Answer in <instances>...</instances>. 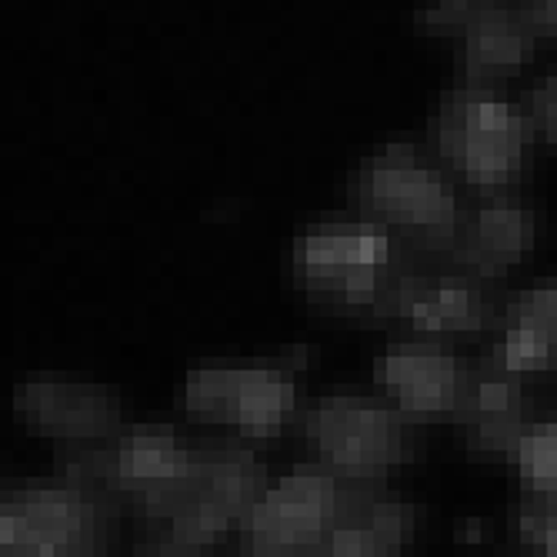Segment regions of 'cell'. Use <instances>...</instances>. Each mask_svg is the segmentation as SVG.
Segmentation results:
<instances>
[{"mask_svg":"<svg viewBox=\"0 0 557 557\" xmlns=\"http://www.w3.org/2000/svg\"><path fill=\"white\" fill-rule=\"evenodd\" d=\"M471 377V364L441 341H404L374 358V384L394 397V408L411 421L454 418Z\"/></svg>","mask_w":557,"mask_h":557,"instance_id":"10","label":"cell"},{"mask_svg":"<svg viewBox=\"0 0 557 557\" xmlns=\"http://www.w3.org/2000/svg\"><path fill=\"white\" fill-rule=\"evenodd\" d=\"M414 424L394 404L361 394H324L300 414V434L318 450V465L354 484H374L411 461Z\"/></svg>","mask_w":557,"mask_h":557,"instance_id":"4","label":"cell"},{"mask_svg":"<svg viewBox=\"0 0 557 557\" xmlns=\"http://www.w3.org/2000/svg\"><path fill=\"white\" fill-rule=\"evenodd\" d=\"M534 244L537 214L528 200L515 194H491L471 218H465L450 258L461 271L481 281H497L508 277L531 255Z\"/></svg>","mask_w":557,"mask_h":557,"instance_id":"14","label":"cell"},{"mask_svg":"<svg viewBox=\"0 0 557 557\" xmlns=\"http://www.w3.org/2000/svg\"><path fill=\"white\" fill-rule=\"evenodd\" d=\"M408 271V244L364 218L311 224L290 247L294 284L324 308L347 314L387 318Z\"/></svg>","mask_w":557,"mask_h":557,"instance_id":"1","label":"cell"},{"mask_svg":"<svg viewBox=\"0 0 557 557\" xmlns=\"http://www.w3.org/2000/svg\"><path fill=\"white\" fill-rule=\"evenodd\" d=\"M387 318L414 337L441 341L458 334H478L491 324L494 314L484 281L458 268L441 274L408 271L394 290Z\"/></svg>","mask_w":557,"mask_h":557,"instance_id":"11","label":"cell"},{"mask_svg":"<svg viewBox=\"0 0 557 557\" xmlns=\"http://www.w3.org/2000/svg\"><path fill=\"white\" fill-rule=\"evenodd\" d=\"M511 8L508 0H434L414 14V30L428 37H465L478 21Z\"/></svg>","mask_w":557,"mask_h":557,"instance_id":"18","label":"cell"},{"mask_svg":"<svg viewBox=\"0 0 557 557\" xmlns=\"http://www.w3.org/2000/svg\"><path fill=\"white\" fill-rule=\"evenodd\" d=\"M528 117H531L534 137L557 147V67L528 94Z\"/></svg>","mask_w":557,"mask_h":557,"instance_id":"20","label":"cell"},{"mask_svg":"<svg viewBox=\"0 0 557 557\" xmlns=\"http://www.w3.org/2000/svg\"><path fill=\"white\" fill-rule=\"evenodd\" d=\"M197 447L171 428L144 424L94 447L97 487L124 497L150 521H168L194 481Z\"/></svg>","mask_w":557,"mask_h":557,"instance_id":"7","label":"cell"},{"mask_svg":"<svg viewBox=\"0 0 557 557\" xmlns=\"http://www.w3.org/2000/svg\"><path fill=\"white\" fill-rule=\"evenodd\" d=\"M494 361L521 381L557 371V277L534 281L508 304Z\"/></svg>","mask_w":557,"mask_h":557,"instance_id":"15","label":"cell"},{"mask_svg":"<svg viewBox=\"0 0 557 557\" xmlns=\"http://www.w3.org/2000/svg\"><path fill=\"white\" fill-rule=\"evenodd\" d=\"M450 421L474 458L511 461L515 447L537 418L521 377H515L494 358H487L478 368H471L461 408Z\"/></svg>","mask_w":557,"mask_h":557,"instance_id":"12","label":"cell"},{"mask_svg":"<svg viewBox=\"0 0 557 557\" xmlns=\"http://www.w3.org/2000/svg\"><path fill=\"white\" fill-rule=\"evenodd\" d=\"M111 494L54 478L4 494L0 550L4 557H100L108 544Z\"/></svg>","mask_w":557,"mask_h":557,"instance_id":"5","label":"cell"},{"mask_svg":"<svg viewBox=\"0 0 557 557\" xmlns=\"http://www.w3.org/2000/svg\"><path fill=\"white\" fill-rule=\"evenodd\" d=\"M21 424L64 447L108 444L121 434V404L114 391L74 377H27L14 387Z\"/></svg>","mask_w":557,"mask_h":557,"instance_id":"9","label":"cell"},{"mask_svg":"<svg viewBox=\"0 0 557 557\" xmlns=\"http://www.w3.org/2000/svg\"><path fill=\"white\" fill-rule=\"evenodd\" d=\"M518 534L531 557H557V497H531L518 518Z\"/></svg>","mask_w":557,"mask_h":557,"instance_id":"19","label":"cell"},{"mask_svg":"<svg viewBox=\"0 0 557 557\" xmlns=\"http://www.w3.org/2000/svg\"><path fill=\"white\" fill-rule=\"evenodd\" d=\"M227 557H264V554H258V550H247V547H237L234 554H227Z\"/></svg>","mask_w":557,"mask_h":557,"instance_id":"23","label":"cell"},{"mask_svg":"<svg viewBox=\"0 0 557 557\" xmlns=\"http://www.w3.org/2000/svg\"><path fill=\"white\" fill-rule=\"evenodd\" d=\"M287 361H208L184 377V411L247 441L277 437L297 418V377Z\"/></svg>","mask_w":557,"mask_h":557,"instance_id":"6","label":"cell"},{"mask_svg":"<svg viewBox=\"0 0 557 557\" xmlns=\"http://www.w3.org/2000/svg\"><path fill=\"white\" fill-rule=\"evenodd\" d=\"M531 497H557V418L534 421L511 454Z\"/></svg>","mask_w":557,"mask_h":557,"instance_id":"17","label":"cell"},{"mask_svg":"<svg viewBox=\"0 0 557 557\" xmlns=\"http://www.w3.org/2000/svg\"><path fill=\"white\" fill-rule=\"evenodd\" d=\"M534 127L494 87L458 84L431 114V144L437 158L468 181L481 197L504 194L524 171Z\"/></svg>","mask_w":557,"mask_h":557,"instance_id":"3","label":"cell"},{"mask_svg":"<svg viewBox=\"0 0 557 557\" xmlns=\"http://www.w3.org/2000/svg\"><path fill=\"white\" fill-rule=\"evenodd\" d=\"M347 197L364 221L387 227L408 247L450 255L465 224L454 184L411 144L377 147L354 171Z\"/></svg>","mask_w":557,"mask_h":557,"instance_id":"2","label":"cell"},{"mask_svg":"<svg viewBox=\"0 0 557 557\" xmlns=\"http://www.w3.org/2000/svg\"><path fill=\"white\" fill-rule=\"evenodd\" d=\"M518 11L537 40H557V0H521Z\"/></svg>","mask_w":557,"mask_h":557,"instance_id":"21","label":"cell"},{"mask_svg":"<svg viewBox=\"0 0 557 557\" xmlns=\"http://www.w3.org/2000/svg\"><path fill=\"white\" fill-rule=\"evenodd\" d=\"M537 47V34L528 27L518 8H504L484 21H478L465 37H458V77L461 84L494 87V81L511 77L524 64H531Z\"/></svg>","mask_w":557,"mask_h":557,"instance_id":"16","label":"cell"},{"mask_svg":"<svg viewBox=\"0 0 557 557\" xmlns=\"http://www.w3.org/2000/svg\"><path fill=\"white\" fill-rule=\"evenodd\" d=\"M414 537V508L400 494L344 481V497L327 537L308 557H404Z\"/></svg>","mask_w":557,"mask_h":557,"instance_id":"13","label":"cell"},{"mask_svg":"<svg viewBox=\"0 0 557 557\" xmlns=\"http://www.w3.org/2000/svg\"><path fill=\"white\" fill-rule=\"evenodd\" d=\"M344 497V481L324 465H297L271 481L237 531L240 547L264 557H308L331 531Z\"/></svg>","mask_w":557,"mask_h":557,"instance_id":"8","label":"cell"},{"mask_svg":"<svg viewBox=\"0 0 557 557\" xmlns=\"http://www.w3.org/2000/svg\"><path fill=\"white\" fill-rule=\"evenodd\" d=\"M205 554L208 550H197L190 544H181L171 534H161V537H150V541L137 544V550L131 557H205Z\"/></svg>","mask_w":557,"mask_h":557,"instance_id":"22","label":"cell"}]
</instances>
